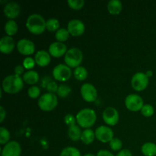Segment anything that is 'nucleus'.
<instances>
[{
	"label": "nucleus",
	"mask_w": 156,
	"mask_h": 156,
	"mask_svg": "<svg viewBox=\"0 0 156 156\" xmlns=\"http://www.w3.org/2000/svg\"><path fill=\"white\" fill-rule=\"evenodd\" d=\"M24 86V80L18 75H10L3 79L2 89L9 94H16L19 92Z\"/></svg>",
	"instance_id": "1"
},
{
	"label": "nucleus",
	"mask_w": 156,
	"mask_h": 156,
	"mask_svg": "<svg viewBox=\"0 0 156 156\" xmlns=\"http://www.w3.org/2000/svg\"><path fill=\"white\" fill-rule=\"evenodd\" d=\"M46 21L44 17L39 14H32L27 18L26 27L30 33L41 34L46 29Z\"/></svg>",
	"instance_id": "2"
},
{
	"label": "nucleus",
	"mask_w": 156,
	"mask_h": 156,
	"mask_svg": "<svg viewBox=\"0 0 156 156\" xmlns=\"http://www.w3.org/2000/svg\"><path fill=\"white\" fill-rule=\"evenodd\" d=\"M76 117V121L79 126L89 129L95 123L97 115L94 110L91 108H85L81 110Z\"/></svg>",
	"instance_id": "3"
},
{
	"label": "nucleus",
	"mask_w": 156,
	"mask_h": 156,
	"mask_svg": "<svg viewBox=\"0 0 156 156\" xmlns=\"http://www.w3.org/2000/svg\"><path fill=\"white\" fill-rule=\"evenodd\" d=\"M82 59H83L82 52L77 47L69 49L64 56L66 65H67L70 68L79 67L82 62Z\"/></svg>",
	"instance_id": "4"
},
{
	"label": "nucleus",
	"mask_w": 156,
	"mask_h": 156,
	"mask_svg": "<svg viewBox=\"0 0 156 156\" xmlns=\"http://www.w3.org/2000/svg\"><path fill=\"white\" fill-rule=\"evenodd\" d=\"M57 97L55 94L46 93L41 95L38 100V106L44 111H51L57 106Z\"/></svg>",
	"instance_id": "5"
},
{
	"label": "nucleus",
	"mask_w": 156,
	"mask_h": 156,
	"mask_svg": "<svg viewBox=\"0 0 156 156\" xmlns=\"http://www.w3.org/2000/svg\"><path fill=\"white\" fill-rule=\"evenodd\" d=\"M148 84H149V77L146 73L142 72L136 73L131 79V85L136 91H143L147 88Z\"/></svg>",
	"instance_id": "6"
},
{
	"label": "nucleus",
	"mask_w": 156,
	"mask_h": 156,
	"mask_svg": "<svg viewBox=\"0 0 156 156\" xmlns=\"http://www.w3.org/2000/svg\"><path fill=\"white\" fill-rule=\"evenodd\" d=\"M53 76L56 80L59 82H66L69 80L72 76L70 67L65 64H59L53 69Z\"/></svg>",
	"instance_id": "7"
},
{
	"label": "nucleus",
	"mask_w": 156,
	"mask_h": 156,
	"mask_svg": "<svg viewBox=\"0 0 156 156\" xmlns=\"http://www.w3.org/2000/svg\"><path fill=\"white\" fill-rule=\"evenodd\" d=\"M125 105L126 108L130 111H141L142 108L143 107V100L139 94H131L126 96L125 99Z\"/></svg>",
	"instance_id": "8"
},
{
	"label": "nucleus",
	"mask_w": 156,
	"mask_h": 156,
	"mask_svg": "<svg viewBox=\"0 0 156 156\" xmlns=\"http://www.w3.org/2000/svg\"><path fill=\"white\" fill-rule=\"evenodd\" d=\"M81 94L87 102H93L98 98V91L95 87L90 83H85L81 87Z\"/></svg>",
	"instance_id": "9"
},
{
	"label": "nucleus",
	"mask_w": 156,
	"mask_h": 156,
	"mask_svg": "<svg viewBox=\"0 0 156 156\" xmlns=\"http://www.w3.org/2000/svg\"><path fill=\"white\" fill-rule=\"evenodd\" d=\"M95 137L101 143H110L114 139V132L110 127L106 126H101L96 129Z\"/></svg>",
	"instance_id": "10"
},
{
	"label": "nucleus",
	"mask_w": 156,
	"mask_h": 156,
	"mask_svg": "<svg viewBox=\"0 0 156 156\" xmlns=\"http://www.w3.org/2000/svg\"><path fill=\"white\" fill-rule=\"evenodd\" d=\"M102 117L105 123L109 126H115L119 120V113L116 108L108 107L104 111Z\"/></svg>",
	"instance_id": "11"
},
{
	"label": "nucleus",
	"mask_w": 156,
	"mask_h": 156,
	"mask_svg": "<svg viewBox=\"0 0 156 156\" xmlns=\"http://www.w3.org/2000/svg\"><path fill=\"white\" fill-rule=\"evenodd\" d=\"M17 49L21 54L29 56L34 53L35 46L30 40L21 39L17 43Z\"/></svg>",
	"instance_id": "12"
},
{
	"label": "nucleus",
	"mask_w": 156,
	"mask_h": 156,
	"mask_svg": "<svg viewBox=\"0 0 156 156\" xmlns=\"http://www.w3.org/2000/svg\"><path fill=\"white\" fill-rule=\"evenodd\" d=\"M21 153V146L16 141H11L8 143L2 150V156H20Z\"/></svg>",
	"instance_id": "13"
},
{
	"label": "nucleus",
	"mask_w": 156,
	"mask_h": 156,
	"mask_svg": "<svg viewBox=\"0 0 156 156\" xmlns=\"http://www.w3.org/2000/svg\"><path fill=\"white\" fill-rule=\"evenodd\" d=\"M67 30L73 37H79L85 31V24L79 19H73L69 22Z\"/></svg>",
	"instance_id": "14"
},
{
	"label": "nucleus",
	"mask_w": 156,
	"mask_h": 156,
	"mask_svg": "<svg viewBox=\"0 0 156 156\" xmlns=\"http://www.w3.org/2000/svg\"><path fill=\"white\" fill-rule=\"evenodd\" d=\"M3 12L5 15L9 18V20H13L19 15L21 8L19 5L15 2H9L5 5Z\"/></svg>",
	"instance_id": "15"
},
{
	"label": "nucleus",
	"mask_w": 156,
	"mask_h": 156,
	"mask_svg": "<svg viewBox=\"0 0 156 156\" xmlns=\"http://www.w3.org/2000/svg\"><path fill=\"white\" fill-rule=\"evenodd\" d=\"M67 51L68 50H67L66 46L63 43L59 42V41L52 43L49 47V53L50 54V56H53V57L59 58L63 55L65 56Z\"/></svg>",
	"instance_id": "16"
},
{
	"label": "nucleus",
	"mask_w": 156,
	"mask_h": 156,
	"mask_svg": "<svg viewBox=\"0 0 156 156\" xmlns=\"http://www.w3.org/2000/svg\"><path fill=\"white\" fill-rule=\"evenodd\" d=\"M15 48V41L10 36H4L0 40V51L5 54L12 53Z\"/></svg>",
	"instance_id": "17"
},
{
	"label": "nucleus",
	"mask_w": 156,
	"mask_h": 156,
	"mask_svg": "<svg viewBox=\"0 0 156 156\" xmlns=\"http://www.w3.org/2000/svg\"><path fill=\"white\" fill-rule=\"evenodd\" d=\"M34 60L37 65L45 67L50 62V54L46 50H40L35 54Z\"/></svg>",
	"instance_id": "18"
},
{
	"label": "nucleus",
	"mask_w": 156,
	"mask_h": 156,
	"mask_svg": "<svg viewBox=\"0 0 156 156\" xmlns=\"http://www.w3.org/2000/svg\"><path fill=\"white\" fill-rule=\"evenodd\" d=\"M122 2L120 0H111L108 3V12L111 15H118L122 10Z\"/></svg>",
	"instance_id": "19"
},
{
	"label": "nucleus",
	"mask_w": 156,
	"mask_h": 156,
	"mask_svg": "<svg viewBox=\"0 0 156 156\" xmlns=\"http://www.w3.org/2000/svg\"><path fill=\"white\" fill-rule=\"evenodd\" d=\"M23 80L28 85H34L39 81V75L36 71L30 70L24 73L23 76Z\"/></svg>",
	"instance_id": "20"
},
{
	"label": "nucleus",
	"mask_w": 156,
	"mask_h": 156,
	"mask_svg": "<svg viewBox=\"0 0 156 156\" xmlns=\"http://www.w3.org/2000/svg\"><path fill=\"white\" fill-rule=\"evenodd\" d=\"M82 133V132L81 131L80 127L77 126V125H74V126L69 127L68 136L70 138V140H73V141L77 142L79 140H81Z\"/></svg>",
	"instance_id": "21"
},
{
	"label": "nucleus",
	"mask_w": 156,
	"mask_h": 156,
	"mask_svg": "<svg viewBox=\"0 0 156 156\" xmlns=\"http://www.w3.org/2000/svg\"><path fill=\"white\" fill-rule=\"evenodd\" d=\"M94 138H95V133H94V131L91 129H85L82 132L81 140L84 144L89 145L91 143H93Z\"/></svg>",
	"instance_id": "22"
},
{
	"label": "nucleus",
	"mask_w": 156,
	"mask_h": 156,
	"mask_svg": "<svg viewBox=\"0 0 156 156\" xmlns=\"http://www.w3.org/2000/svg\"><path fill=\"white\" fill-rule=\"evenodd\" d=\"M5 32L7 34V36H13L17 33L18 30V26L16 21L14 20H9L5 24Z\"/></svg>",
	"instance_id": "23"
},
{
	"label": "nucleus",
	"mask_w": 156,
	"mask_h": 156,
	"mask_svg": "<svg viewBox=\"0 0 156 156\" xmlns=\"http://www.w3.org/2000/svg\"><path fill=\"white\" fill-rule=\"evenodd\" d=\"M142 153L145 156L156 155V144L153 143H146L141 148Z\"/></svg>",
	"instance_id": "24"
},
{
	"label": "nucleus",
	"mask_w": 156,
	"mask_h": 156,
	"mask_svg": "<svg viewBox=\"0 0 156 156\" xmlns=\"http://www.w3.org/2000/svg\"><path fill=\"white\" fill-rule=\"evenodd\" d=\"M73 74H74L75 78H76L77 80L83 81L85 80L87 78V76H88V71H87V69L85 67L80 66H79V67L75 69Z\"/></svg>",
	"instance_id": "25"
},
{
	"label": "nucleus",
	"mask_w": 156,
	"mask_h": 156,
	"mask_svg": "<svg viewBox=\"0 0 156 156\" xmlns=\"http://www.w3.org/2000/svg\"><path fill=\"white\" fill-rule=\"evenodd\" d=\"M46 28H47L49 31L56 32L59 29V21H58L56 18H49V19L46 21Z\"/></svg>",
	"instance_id": "26"
},
{
	"label": "nucleus",
	"mask_w": 156,
	"mask_h": 156,
	"mask_svg": "<svg viewBox=\"0 0 156 156\" xmlns=\"http://www.w3.org/2000/svg\"><path fill=\"white\" fill-rule=\"evenodd\" d=\"M69 32L66 28H59L57 31L56 32V38L59 42H64L66 41L69 37Z\"/></svg>",
	"instance_id": "27"
},
{
	"label": "nucleus",
	"mask_w": 156,
	"mask_h": 156,
	"mask_svg": "<svg viewBox=\"0 0 156 156\" xmlns=\"http://www.w3.org/2000/svg\"><path fill=\"white\" fill-rule=\"evenodd\" d=\"M71 88L69 85H66V84H61L59 85V88L57 90V94L59 98H65L68 97L69 94L71 93Z\"/></svg>",
	"instance_id": "28"
},
{
	"label": "nucleus",
	"mask_w": 156,
	"mask_h": 156,
	"mask_svg": "<svg viewBox=\"0 0 156 156\" xmlns=\"http://www.w3.org/2000/svg\"><path fill=\"white\" fill-rule=\"evenodd\" d=\"M59 156H81V153L76 148L69 146L62 149Z\"/></svg>",
	"instance_id": "29"
},
{
	"label": "nucleus",
	"mask_w": 156,
	"mask_h": 156,
	"mask_svg": "<svg viewBox=\"0 0 156 156\" xmlns=\"http://www.w3.org/2000/svg\"><path fill=\"white\" fill-rule=\"evenodd\" d=\"M9 140H10V133L9 130L2 126L0 127V143L2 145H6L9 143Z\"/></svg>",
	"instance_id": "30"
},
{
	"label": "nucleus",
	"mask_w": 156,
	"mask_h": 156,
	"mask_svg": "<svg viewBox=\"0 0 156 156\" xmlns=\"http://www.w3.org/2000/svg\"><path fill=\"white\" fill-rule=\"evenodd\" d=\"M69 6L74 10H79L85 5L84 0H68L67 2Z\"/></svg>",
	"instance_id": "31"
},
{
	"label": "nucleus",
	"mask_w": 156,
	"mask_h": 156,
	"mask_svg": "<svg viewBox=\"0 0 156 156\" xmlns=\"http://www.w3.org/2000/svg\"><path fill=\"white\" fill-rule=\"evenodd\" d=\"M154 108L151 105L146 104V105H143V107L141 109V113L144 117H149L153 115L154 114Z\"/></svg>",
	"instance_id": "32"
},
{
	"label": "nucleus",
	"mask_w": 156,
	"mask_h": 156,
	"mask_svg": "<svg viewBox=\"0 0 156 156\" xmlns=\"http://www.w3.org/2000/svg\"><path fill=\"white\" fill-rule=\"evenodd\" d=\"M110 147L111 149L114 151H119L122 149L123 146V143L121 140L118 138H114L111 142L109 143Z\"/></svg>",
	"instance_id": "33"
},
{
	"label": "nucleus",
	"mask_w": 156,
	"mask_h": 156,
	"mask_svg": "<svg viewBox=\"0 0 156 156\" xmlns=\"http://www.w3.org/2000/svg\"><path fill=\"white\" fill-rule=\"evenodd\" d=\"M27 94L30 98L35 99L38 98L41 94V90H40L39 87L36 86V85H33V86L30 87L27 91Z\"/></svg>",
	"instance_id": "34"
},
{
	"label": "nucleus",
	"mask_w": 156,
	"mask_h": 156,
	"mask_svg": "<svg viewBox=\"0 0 156 156\" xmlns=\"http://www.w3.org/2000/svg\"><path fill=\"white\" fill-rule=\"evenodd\" d=\"M35 63H36V62H35L34 59L31 57H29V56L26 57L25 59L23 60V66H24V69H28L29 71L34 67Z\"/></svg>",
	"instance_id": "35"
},
{
	"label": "nucleus",
	"mask_w": 156,
	"mask_h": 156,
	"mask_svg": "<svg viewBox=\"0 0 156 156\" xmlns=\"http://www.w3.org/2000/svg\"><path fill=\"white\" fill-rule=\"evenodd\" d=\"M64 121H65V123L69 126V127L76 125V123L77 122L76 121V117H75L73 114H66V115L65 116Z\"/></svg>",
	"instance_id": "36"
},
{
	"label": "nucleus",
	"mask_w": 156,
	"mask_h": 156,
	"mask_svg": "<svg viewBox=\"0 0 156 156\" xmlns=\"http://www.w3.org/2000/svg\"><path fill=\"white\" fill-rule=\"evenodd\" d=\"M59 86L56 84V82H53V81H51L50 83L47 85V90L49 93H52V94H54L55 92H57V90Z\"/></svg>",
	"instance_id": "37"
},
{
	"label": "nucleus",
	"mask_w": 156,
	"mask_h": 156,
	"mask_svg": "<svg viewBox=\"0 0 156 156\" xmlns=\"http://www.w3.org/2000/svg\"><path fill=\"white\" fill-rule=\"evenodd\" d=\"M24 67L23 66L21 65H18L16 66L15 68V75H18V76H21V74L24 73Z\"/></svg>",
	"instance_id": "38"
},
{
	"label": "nucleus",
	"mask_w": 156,
	"mask_h": 156,
	"mask_svg": "<svg viewBox=\"0 0 156 156\" xmlns=\"http://www.w3.org/2000/svg\"><path fill=\"white\" fill-rule=\"evenodd\" d=\"M116 156H132V153H131V152L129 149H125L120 150Z\"/></svg>",
	"instance_id": "39"
},
{
	"label": "nucleus",
	"mask_w": 156,
	"mask_h": 156,
	"mask_svg": "<svg viewBox=\"0 0 156 156\" xmlns=\"http://www.w3.org/2000/svg\"><path fill=\"white\" fill-rule=\"evenodd\" d=\"M96 156H114L111 152H110L109 151L105 150V149H102V150H100L98 152L97 155Z\"/></svg>",
	"instance_id": "40"
},
{
	"label": "nucleus",
	"mask_w": 156,
	"mask_h": 156,
	"mask_svg": "<svg viewBox=\"0 0 156 156\" xmlns=\"http://www.w3.org/2000/svg\"><path fill=\"white\" fill-rule=\"evenodd\" d=\"M6 117V111L3 107H0V123H2L4 121L5 118Z\"/></svg>",
	"instance_id": "41"
},
{
	"label": "nucleus",
	"mask_w": 156,
	"mask_h": 156,
	"mask_svg": "<svg viewBox=\"0 0 156 156\" xmlns=\"http://www.w3.org/2000/svg\"><path fill=\"white\" fill-rule=\"evenodd\" d=\"M152 71H148L147 73H146V75H147L148 77H149V76H152Z\"/></svg>",
	"instance_id": "42"
},
{
	"label": "nucleus",
	"mask_w": 156,
	"mask_h": 156,
	"mask_svg": "<svg viewBox=\"0 0 156 156\" xmlns=\"http://www.w3.org/2000/svg\"><path fill=\"white\" fill-rule=\"evenodd\" d=\"M84 156H95L94 155H93V154H91V153H88V154H86V155H85Z\"/></svg>",
	"instance_id": "43"
}]
</instances>
